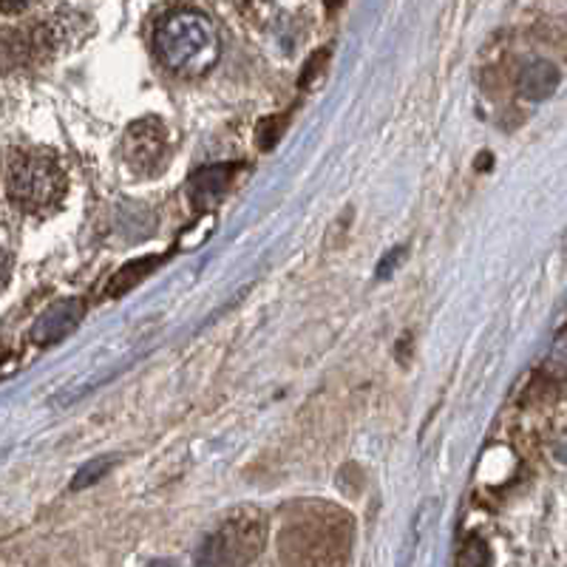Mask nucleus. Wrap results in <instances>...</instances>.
Here are the masks:
<instances>
[{"instance_id": "1", "label": "nucleus", "mask_w": 567, "mask_h": 567, "mask_svg": "<svg viewBox=\"0 0 567 567\" xmlns=\"http://www.w3.org/2000/svg\"><path fill=\"white\" fill-rule=\"evenodd\" d=\"M154 45L159 63L182 78H199L219 58V38L210 18L194 9L174 12L162 20Z\"/></svg>"}, {"instance_id": "2", "label": "nucleus", "mask_w": 567, "mask_h": 567, "mask_svg": "<svg viewBox=\"0 0 567 567\" xmlns=\"http://www.w3.org/2000/svg\"><path fill=\"white\" fill-rule=\"evenodd\" d=\"M281 548L290 554V561L303 565L341 561L349 554V516L329 505H303L284 528Z\"/></svg>"}, {"instance_id": "3", "label": "nucleus", "mask_w": 567, "mask_h": 567, "mask_svg": "<svg viewBox=\"0 0 567 567\" xmlns=\"http://www.w3.org/2000/svg\"><path fill=\"white\" fill-rule=\"evenodd\" d=\"M7 194L20 210L40 213L54 207L65 194V174L60 162L45 151H18L9 159Z\"/></svg>"}, {"instance_id": "4", "label": "nucleus", "mask_w": 567, "mask_h": 567, "mask_svg": "<svg viewBox=\"0 0 567 567\" xmlns=\"http://www.w3.org/2000/svg\"><path fill=\"white\" fill-rule=\"evenodd\" d=\"M267 523L261 511L241 508L227 516L219 528L213 530L202 548L199 561L205 565H247L265 548Z\"/></svg>"}, {"instance_id": "5", "label": "nucleus", "mask_w": 567, "mask_h": 567, "mask_svg": "<svg viewBox=\"0 0 567 567\" xmlns=\"http://www.w3.org/2000/svg\"><path fill=\"white\" fill-rule=\"evenodd\" d=\"M128 168L140 176H156L168 165V131L156 116H142L128 125L123 140Z\"/></svg>"}, {"instance_id": "6", "label": "nucleus", "mask_w": 567, "mask_h": 567, "mask_svg": "<svg viewBox=\"0 0 567 567\" xmlns=\"http://www.w3.org/2000/svg\"><path fill=\"white\" fill-rule=\"evenodd\" d=\"M233 165H213V168H202L190 176L187 182V196L194 202V207L199 210H210L221 196L230 190L233 185Z\"/></svg>"}, {"instance_id": "7", "label": "nucleus", "mask_w": 567, "mask_h": 567, "mask_svg": "<svg viewBox=\"0 0 567 567\" xmlns=\"http://www.w3.org/2000/svg\"><path fill=\"white\" fill-rule=\"evenodd\" d=\"M80 316H83V303L80 301H60L54 303L52 310H45L40 316V321L32 329V341L40 347H49V343H58L60 338H65L71 329L78 327Z\"/></svg>"}, {"instance_id": "8", "label": "nucleus", "mask_w": 567, "mask_h": 567, "mask_svg": "<svg viewBox=\"0 0 567 567\" xmlns=\"http://www.w3.org/2000/svg\"><path fill=\"white\" fill-rule=\"evenodd\" d=\"M559 85V69L550 60H530L519 71V94L528 100L550 97Z\"/></svg>"}, {"instance_id": "9", "label": "nucleus", "mask_w": 567, "mask_h": 567, "mask_svg": "<svg viewBox=\"0 0 567 567\" xmlns=\"http://www.w3.org/2000/svg\"><path fill=\"white\" fill-rule=\"evenodd\" d=\"M159 265V258H145V261H131L128 267H123V270L116 272L114 281H111L109 287V296H123V292H128L134 284H140L142 278L148 276L154 267Z\"/></svg>"}, {"instance_id": "10", "label": "nucleus", "mask_w": 567, "mask_h": 567, "mask_svg": "<svg viewBox=\"0 0 567 567\" xmlns=\"http://www.w3.org/2000/svg\"><path fill=\"white\" fill-rule=\"evenodd\" d=\"M545 374L554 378V381H567V327L561 329L554 347H550L548 361H545Z\"/></svg>"}, {"instance_id": "11", "label": "nucleus", "mask_w": 567, "mask_h": 567, "mask_svg": "<svg viewBox=\"0 0 567 567\" xmlns=\"http://www.w3.org/2000/svg\"><path fill=\"white\" fill-rule=\"evenodd\" d=\"M111 465H114V457H103V460H94V463H89L83 471H80L78 480H74V488H85V485L103 480L105 474L111 471Z\"/></svg>"}, {"instance_id": "12", "label": "nucleus", "mask_w": 567, "mask_h": 567, "mask_svg": "<svg viewBox=\"0 0 567 567\" xmlns=\"http://www.w3.org/2000/svg\"><path fill=\"white\" fill-rule=\"evenodd\" d=\"M9 272H12V252H9L7 247L0 245V292L7 290Z\"/></svg>"}, {"instance_id": "13", "label": "nucleus", "mask_w": 567, "mask_h": 567, "mask_svg": "<svg viewBox=\"0 0 567 567\" xmlns=\"http://www.w3.org/2000/svg\"><path fill=\"white\" fill-rule=\"evenodd\" d=\"M34 0H0V12H23Z\"/></svg>"}, {"instance_id": "14", "label": "nucleus", "mask_w": 567, "mask_h": 567, "mask_svg": "<svg viewBox=\"0 0 567 567\" xmlns=\"http://www.w3.org/2000/svg\"><path fill=\"white\" fill-rule=\"evenodd\" d=\"M556 457H559V460H561V463H567V437H565V440H561V443H559V445H556Z\"/></svg>"}, {"instance_id": "15", "label": "nucleus", "mask_w": 567, "mask_h": 567, "mask_svg": "<svg viewBox=\"0 0 567 567\" xmlns=\"http://www.w3.org/2000/svg\"><path fill=\"white\" fill-rule=\"evenodd\" d=\"M323 3H327L329 9H338V7H341V3H343V0H323Z\"/></svg>"}]
</instances>
